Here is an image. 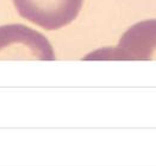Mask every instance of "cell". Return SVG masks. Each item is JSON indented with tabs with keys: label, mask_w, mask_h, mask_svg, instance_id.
Returning <instances> with one entry per match:
<instances>
[{
	"label": "cell",
	"mask_w": 156,
	"mask_h": 166,
	"mask_svg": "<svg viewBox=\"0 0 156 166\" xmlns=\"http://www.w3.org/2000/svg\"><path fill=\"white\" fill-rule=\"evenodd\" d=\"M89 59L155 61L156 19L143 20L129 27L114 48L101 49L87 56Z\"/></svg>",
	"instance_id": "1"
},
{
	"label": "cell",
	"mask_w": 156,
	"mask_h": 166,
	"mask_svg": "<svg viewBox=\"0 0 156 166\" xmlns=\"http://www.w3.org/2000/svg\"><path fill=\"white\" fill-rule=\"evenodd\" d=\"M44 59L53 61L55 55L42 33L23 24L0 26V59Z\"/></svg>",
	"instance_id": "2"
},
{
	"label": "cell",
	"mask_w": 156,
	"mask_h": 166,
	"mask_svg": "<svg viewBox=\"0 0 156 166\" xmlns=\"http://www.w3.org/2000/svg\"><path fill=\"white\" fill-rule=\"evenodd\" d=\"M19 16L47 31L69 25L79 16L83 0H12Z\"/></svg>",
	"instance_id": "3"
}]
</instances>
